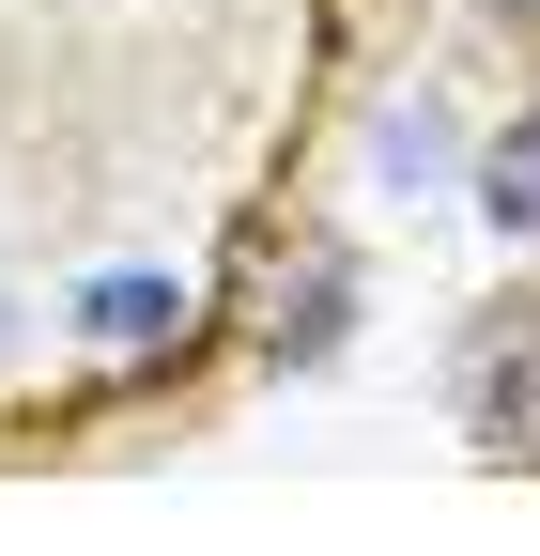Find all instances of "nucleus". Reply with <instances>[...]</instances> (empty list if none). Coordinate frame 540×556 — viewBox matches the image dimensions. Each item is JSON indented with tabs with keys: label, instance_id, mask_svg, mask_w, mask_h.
Returning <instances> with one entry per match:
<instances>
[{
	"label": "nucleus",
	"instance_id": "obj_1",
	"mask_svg": "<svg viewBox=\"0 0 540 556\" xmlns=\"http://www.w3.org/2000/svg\"><path fill=\"white\" fill-rule=\"evenodd\" d=\"M463 417H479L494 448L540 433V309H494V325H479V356H463Z\"/></svg>",
	"mask_w": 540,
	"mask_h": 556
},
{
	"label": "nucleus",
	"instance_id": "obj_4",
	"mask_svg": "<svg viewBox=\"0 0 540 556\" xmlns=\"http://www.w3.org/2000/svg\"><path fill=\"white\" fill-rule=\"evenodd\" d=\"M494 16H510V31H540V0H494Z\"/></svg>",
	"mask_w": 540,
	"mask_h": 556
},
{
	"label": "nucleus",
	"instance_id": "obj_2",
	"mask_svg": "<svg viewBox=\"0 0 540 556\" xmlns=\"http://www.w3.org/2000/svg\"><path fill=\"white\" fill-rule=\"evenodd\" d=\"M479 201H494V232H540V124L494 139V186H479Z\"/></svg>",
	"mask_w": 540,
	"mask_h": 556
},
{
	"label": "nucleus",
	"instance_id": "obj_3",
	"mask_svg": "<svg viewBox=\"0 0 540 556\" xmlns=\"http://www.w3.org/2000/svg\"><path fill=\"white\" fill-rule=\"evenodd\" d=\"M170 309H185V294H155V278H108V294H93V325L124 340V356H140V340H170Z\"/></svg>",
	"mask_w": 540,
	"mask_h": 556
}]
</instances>
